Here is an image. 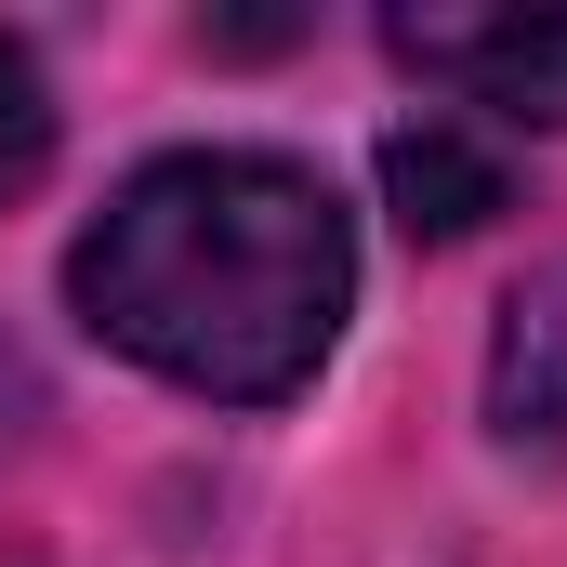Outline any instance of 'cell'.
<instances>
[{"label":"cell","instance_id":"6da1fadb","mask_svg":"<svg viewBox=\"0 0 567 567\" xmlns=\"http://www.w3.org/2000/svg\"><path fill=\"white\" fill-rule=\"evenodd\" d=\"M66 290L133 370L225 396V410H265L330 357L357 238L303 158L185 145V158H145L93 212V238L66 251Z\"/></svg>","mask_w":567,"mask_h":567},{"label":"cell","instance_id":"5b68a950","mask_svg":"<svg viewBox=\"0 0 567 567\" xmlns=\"http://www.w3.org/2000/svg\"><path fill=\"white\" fill-rule=\"evenodd\" d=\"M40 172H53V80H40L27 40H0V212H13Z\"/></svg>","mask_w":567,"mask_h":567},{"label":"cell","instance_id":"7a4b0ae2","mask_svg":"<svg viewBox=\"0 0 567 567\" xmlns=\"http://www.w3.org/2000/svg\"><path fill=\"white\" fill-rule=\"evenodd\" d=\"M396 66L449 80L462 106H502V120H567V13H383Z\"/></svg>","mask_w":567,"mask_h":567},{"label":"cell","instance_id":"277c9868","mask_svg":"<svg viewBox=\"0 0 567 567\" xmlns=\"http://www.w3.org/2000/svg\"><path fill=\"white\" fill-rule=\"evenodd\" d=\"M488 423H502V435H567V251L502 303V343H488Z\"/></svg>","mask_w":567,"mask_h":567},{"label":"cell","instance_id":"3957f363","mask_svg":"<svg viewBox=\"0 0 567 567\" xmlns=\"http://www.w3.org/2000/svg\"><path fill=\"white\" fill-rule=\"evenodd\" d=\"M383 198H396L410 238H475V225L515 198V172L475 133H449V120H410V133H383Z\"/></svg>","mask_w":567,"mask_h":567}]
</instances>
